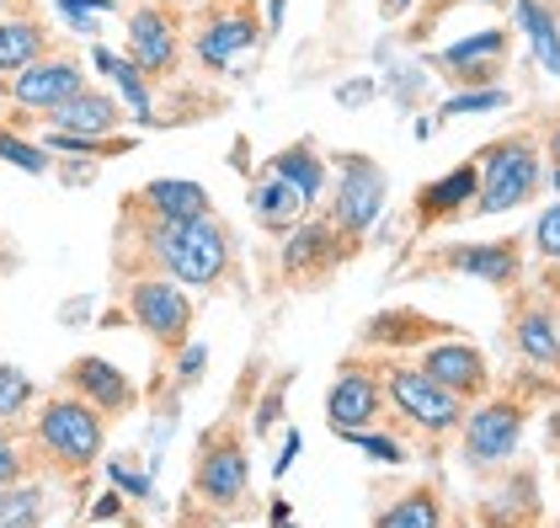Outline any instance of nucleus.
Wrapping results in <instances>:
<instances>
[{
	"instance_id": "ea45409f",
	"label": "nucleus",
	"mask_w": 560,
	"mask_h": 528,
	"mask_svg": "<svg viewBox=\"0 0 560 528\" xmlns=\"http://www.w3.org/2000/svg\"><path fill=\"white\" fill-rule=\"evenodd\" d=\"M545 155H550V161L560 166V113L550 118V133H545Z\"/></svg>"
},
{
	"instance_id": "20e7f679",
	"label": "nucleus",
	"mask_w": 560,
	"mask_h": 528,
	"mask_svg": "<svg viewBox=\"0 0 560 528\" xmlns=\"http://www.w3.org/2000/svg\"><path fill=\"white\" fill-rule=\"evenodd\" d=\"M480 187H475L470 214H508V209H523L539 181H545V161H539V144L534 133H508V139H491L480 155Z\"/></svg>"
},
{
	"instance_id": "b1692460",
	"label": "nucleus",
	"mask_w": 560,
	"mask_h": 528,
	"mask_svg": "<svg viewBox=\"0 0 560 528\" xmlns=\"http://www.w3.org/2000/svg\"><path fill=\"white\" fill-rule=\"evenodd\" d=\"M380 528H438L443 524V502H438V481H422V485H406L395 491L389 502H380L369 513Z\"/></svg>"
},
{
	"instance_id": "ddd939ff",
	"label": "nucleus",
	"mask_w": 560,
	"mask_h": 528,
	"mask_svg": "<svg viewBox=\"0 0 560 528\" xmlns=\"http://www.w3.org/2000/svg\"><path fill=\"white\" fill-rule=\"evenodd\" d=\"M59 390H75L81 400H91L107 422H113V416H129L133 406H139L133 379L118 368V363L96 357V352H81V357H70V363L59 368Z\"/></svg>"
},
{
	"instance_id": "dca6fc26",
	"label": "nucleus",
	"mask_w": 560,
	"mask_h": 528,
	"mask_svg": "<svg viewBox=\"0 0 560 528\" xmlns=\"http://www.w3.org/2000/svg\"><path fill=\"white\" fill-rule=\"evenodd\" d=\"M129 214H144V220H161V224H176V220H192V214H209V187L203 181H187V176H155L144 187H133L124 198Z\"/></svg>"
},
{
	"instance_id": "423d86ee",
	"label": "nucleus",
	"mask_w": 560,
	"mask_h": 528,
	"mask_svg": "<svg viewBox=\"0 0 560 528\" xmlns=\"http://www.w3.org/2000/svg\"><path fill=\"white\" fill-rule=\"evenodd\" d=\"M380 416H385V357L374 348H352L326 390V427L358 433V427H374Z\"/></svg>"
},
{
	"instance_id": "aec40b11",
	"label": "nucleus",
	"mask_w": 560,
	"mask_h": 528,
	"mask_svg": "<svg viewBox=\"0 0 560 528\" xmlns=\"http://www.w3.org/2000/svg\"><path fill=\"white\" fill-rule=\"evenodd\" d=\"M448 331H454V326H443V320H432V315H417V309H380V315L363 326L358 348L417 352L422 342H432V337H448Z\"/></svg>"
},
{
	"instance_id": "a19ab883",
	"label": "nucleus",
	"mask_w": 560,
	"mask_h": 528,
	"mask_svg": "<svg viewBox=\"0 0 560 528\" xmlns=\"http://www.w3.org/2000/svg\"><path fill=\"white\" fill-rule=\"evenodd\" d=\"M406 11H411V0H380V16H385V22H400Z\"/></svg>"
},
{
	"instance_id": "2eb2a0df",
	"label": "nucleus",
	"mask_w": 560,
	"mask_h": 528,
	"mask_svg": "<svg viewBox=\"0 0 560 528\" xmlns=\"http://www.w3.org/2000/svg\"><path fill=\"white\" fill-rule=\"evenodd\" d=\"M459 427H465V459L475 470L502 465L517 448V438H523V406L517 400H491V406L470 411Z\"/></svg>"
},
{
	"instance_id": "7c9ffc66",
	"label": "nucleus",
	"mask_w": 560,
	"mask_h": 528,
	"mask_svg": "<svg viewBox=\"0 0 560 528\" xmlns=\"http://www.w3.org/2000/svg\"><path fill=\"white\" fill-rule=\"evenodd\" d=\"M0 161H11L16 172H33V176L54 172V161H48V144H33V139H22V133L11 129V124H0Z\"/></svg>"
},
{
	"instance_id": "4c0bfd02",
	"label": "nucleus",
	"mask_w": 560,
	"mask_h": 528,
	"mask_svg": "<svg viewBox=\"0 0 560 528\" xmlns=\"http://www.w3.org/2000/svg\"><path fill=\"white\" fill-rule=\"evenodd\" d=\"M294 385V368L289 374H278V385L267 390V400H261V411H257V433H272V422H278V406H283V390Z\"/></svg>"
},
{
	"instance_id": "5701e85b",
	"label": "nucleus",
	"mask_w": 560,
	"mask_h": 528,
	"mask_svg": "<svg viewBox=\"0 0 560 528\" xmlns=\"http://www.w3.org/2000/svg\"><path fill=\"white\" fill-rule=\"evenodd\" d=\"M304 209H310V203L300 198V187L283 181L278 172H267L257 181V192H252V220H257L261 230H272V235H289V230L304 220Z\"/></svg>"
},
{
	"instance_id": "4be33fe9",
	"label": "nucleus",
	"mask_w": 560,
	"mask_h": 528,
	"mask_svg": "<svg viewBox=\"0 0 560 528\" xmlns=\"http://www.w3.org/2000/svg\"><path fill=\"white\" fill-rule=\"evenodd\" d=\"M91 64H96V70H102V75H107V81L118 86L124 107H129L133 118H139L144 129H150V124H155V96H150V75H144V70L133 64L129 54H113V48H91Z\"/></svg>"
},
{
	"instance_id": "c756f323",
	"label": "nucleus",
	"mask_w": 560,
	"mask_h": 528,
	"mask_svg": "<svg viewBox=\"0 0 560 528\" xmlns=\"http://www.w3.org/2000/svg\"><path fill=\"white\" fill-rule=\"evenodd\" d=\"M27 476H33V448L16 433V416H5L0 422V485L27 481Z\"/></svg>"
},
{
	"instance_id": "1a4fd4ad",
	"label": "nucleus",
	"mask_w": 560,
	"mask_h": 528,
	"mask_svg": "<svg viewBox=\"0 0 560 528\" xmlns=\"http://www.w3.org/2000/svg\"><path fill=\"white\" fill-rule=\"evenodd\" d=\"M261 38H267V22L257 16V0H209V11L198 16V33H192V59L209 75H224L230 59L252 54Z\"/></svg>"
},
{
	"instance_id": "f704fd0d",
	"label": "nucleus",
	"mask_w": 560,
	"mask_h": 528,
	"mask_svg": "<svg viewBox=\"0 0 560 528\" xmlns=\"http://www.w3.org/2000/svg\"><path fill=\"white\" fill-rule=\"evenodd\" d=\"M497 107H508V91L502 86H465L443 102L448 118H459V113H497Z\"/></svg>"
},
{
	"instance_id": "9b49d317",
	"label": "nucleus",
	"mask_w": 560,
	"mask_h": 528,
	"mask_svg": "<svg viewBox=\"0 0 560 528\" xmlns=\"http://www.w3.org/2000/svg\"><path fill=\"white\" fill-rule=\"evenodd\" d=\"M81 86H86V64H81L75 54H65V48H48L44 59L22 64V70L5 81V96H11L22 113H48V107H59L65 96H75Z\"/></svg>"
},
{
	"instance_id": "79ce46f5",
	"label": "nucleus",
	"mask_w": 560,
	"mask_h": 528,
	"mask_svg": "<svg viewBox=\"0 0 560 528\" xmlns=\"http://www.w3.org/2000/svg\"><path fill=\"white\" fill-rule=\"evenodd\" d=\"M5 11H27V5H22V0H0V16H5Z\"/></svg>"
},
{
	"instance_id": "4468645a",
	"label": "nucleus",
	"mask_w": 560,
	"mask_h": 528,
	"mask_svg": "<svg viewBox=\"0 0 560 528\" xmlns=\"http://www.w3.org/2000/svg\"><path fill=\"white\" fill-rule=\"evenodd\" d=\"M508 48H513V33L508 27H491V33H475L465 44L443 48L432 64H438V75L443 81H454V86H497V75H502V64H508Z\"/></svg>"
},
{
	"instance_id": "6e6552de",
	"label": "nucleus",
	"mask_w": 560,
	"mask_h": 528,
	"mask_svg": "<svg viewBox=\"0 0 560 528\" xmlns=\"http://www.w3.org/2000/svg\"><path fill=\"white\" fill-rule=\"evenodd\" d=\"M331 166H337V187H331V220L342 224L352 240H363L374 220L385 214V192H389V176L374 155L363 150H331Z\"/></svg>"
},
{
	"instance_id": "72a5a7b5",
	"label": "nucleus",
	"mask_w": 560,
	"mask_h": 528,
	"mask_svg": "<svg viewBox=\"0 0 560 528\" xmlns=\"http://www.w3.org/2000/svg\"><path fill=\"white\" fill-rule=\"evenodd\" d=\"M342 443H352V448H363L369 459H380V465H406L411 454H406V443L389 438V433H374V427H358V433H337Z\"/></svg>"
},
{
	"instance_id": "473e14b6",
	"label": "nucleus",
	"mask_w": 560,
	"mask_h": 528,
	"mask_svg": "<svg viewBox=\"0 0 560 528\" xmlns=\"http://www.w3.org/2000/svg\"><path fill=\"white\" fill-rule=\"evenodd\" d=\"M534 251H539V262L550 267V289L560 294V203H550L539 224H534Z\"/></svg>"
},
{
	"instance_id": "f03ea898",
	"label": "nucleus",
	"mask_w": 560,
	"mask_h": 528,
	"mask_svg": "<svg viewBox=\"0 0 560 528\" xmlns=\"http://www.w3.org/2000/svg\"><path fill=\"white\" fill-rule=\"evenodd\" d=\"M192 502H203L209 518H230L246 507L252 496V454H246V433L235 416H219L203 427L198 454H192Z\"/></svg>"
},
{
	"instance_id": "a878e982",
	"label": "nucleus",
	"mask_w": 560,
	"mask_h": 528,
	"mask_svg": "<svg viewBox=\"0 0 560 528\" xmlns=\"http://www.w3.org/2000/svg\"><path fill=\"white\" fill-rule=\"evenodd\" d=\"M513 337H517V352H523L528 363L560 368V331H556V320H550V309L545 305H517Z\"/></svg>"
},
{
	"instance_id": "c9c22d12",
	"label": "nucleus",
	"mask_w": 560,
	"mask_h": 528,
	"mask_svg": "<svg viewBox=\"0 0 560 528\" xmlns=\"http://www.w3.org/2000/svg\"><path fill=\"white\" fill-rule=\"evenodd\" d=\"M203 368H209V348L187 342V348H182V368H176V385H182V390H187V385H198V379H203Z\"/></svg>"
},
{
	"instance_id": "37998d69",
	"label": "nucleus",
	"mask_w": 560,
	"mask_h": 528,
	"mask_svg": "<svg viewBox=\"0 0 560 528\" xmlns=\"http://www.w3.org/2000/svg\"><path fill=\"white\" fill-rule=\"evenodd\" d=\"M480 5H502V0H480Z\"/></svg>"
},
{
	"instance_id": "7ed1b4c3",
	"label": "nucleus",
	"mask_w": 560,
	"mask_h": 528,
	"mask_svg": "<svg viewBox=\"0 0 560 528\" xmlns=\"http://www.w3.org/2000/svg\"><path fill=\"white\" fill-rule=\"evenodd\" d=\"M385 411H395V422H400L406 433H417V438H428V443H443L459 433V422H465L470 406L454 396V390H443L432 374H422L417 363L385 357Z\"/></svg>"
},
{
	"instance_id": "9d476101",
	"label": "nucleus",
	"mask_w": 560,
	"mask_h": 528,
	"mask_svg": "<svg viewBox=\"0 0 560 528\" xmlns=\"http://www.w3.org/2000/svg\"><path fill=\"white\" fill-rule=\"evenodd\" d=\"M182 5L176 0H144L129 11V59L150 81H172L182 70Z\"/></svg>"
},
{
	"instance_id": "393cba45",
	"label": "nucleus",
	"mask_w": 560,
	"mask_h": 528,
	"mask_svg": "<svg viewBox=\"0 0 560 528\" xmlns=\"http://www.w3.org/2000/svg\"><path fill=\"white\" fill-rule=\"evenodd\" d=\"M267 172H278L283 181H294L304 203H315V198L326 192V155L315 150V139H294V144H283V150L272 155V166H267Z\"/></svg>"
},
{
	"instance_id": "412c9836",
	"label": "nucleus",
	"mask_w": 560,
	"mask_h": 528,
	"mask_svg": "<svg viewBox=\"0 0 560 528\" xmlns=\"http://www.w3.org/2000/svg\"><path fill=\"white\" fill-rule=\"evenodd\" d=\"M48 48H59V38L38 22V11H5L0 16V75H16L22 64L44 59Z\"/></svg>"
},
{
	"instance_id": "2f4dec72",
	"label": "nucleus",
	"mask_w": 560,
	"mask_h": 528,
	"mask_svg": "<svg viewBox=\"0 0 560 528\" xmlns=\"http://www.w3.org/2000/svg\"><path fill=\"white\" fill-rule=\"evenodd\" d=\"M33 400H38V385H33L16 363H0V422H5V416H22Z\"/></svg>"
},
{
	"instance_id": "f8f14e48",
	"label": "nucleus",
	"mask_w": 560,
	"mask_h": 528,
	"mask_svg": "<svg viewBox=\"0 0 560 528\" xmlns=\"http://www.w3.org/2000/svg\"><path fill=\"white\" fill-rule=\"evenodd\" d=\"M417 368L422 374H432L443 390H454V396L465 400H480L486 396V385H491V368H486V352L475 348V342H465V337H432V342H422L417 348Z\"/></svg>"
},
{
	"instance_id": "cd10ccee",
	"label": "nucleus",
	"mask_w": 560,
	"mask_h": 528,
	"mask_svg": "<svg viewBox=\"0 0 560 528\" xmlns=\"http://www.w3.org/2000/svg\"><path fill=\"white\" fill-rule=\"evenodd\" d=\"M44 513H48V496H44V485L33 481H11V485H0V524L5 528H22V524H44Z\"/></svg>"
},
{
	"instance_id": "bb28decb",
	"label": "nucleus",
	"mask_w": 560,
	"mask_h": 528,
	"mask_svg": "<svg viewBox=\"0 0 560 528\" xmlns=\"http://www.w3.org/2000/svg\"><path fill=\"white\" fill-rule=\"evenodd\" d=\"M517 27L528 33L534 59L550 75H560V22H556V11H550V0H517Z\"/></svg>"
},
{
	"instance_id": "e433bc0d",
	"label": "nucleus",
	"mask_w": 560,
	"mask_h": 528,
	"mask_svg": "<svg viewBox=\"0 0 560 528\" xmlns=\"http://www.w3.org/2000/svg\"><path fill=\"white\" fill-rule=\"evenodd\" d=\"M59 11H65L81 33H96V16H91V11H113V0H59Z\"/></svg>"
},
{
	"instance_id": "c85d7f7f",
	"label": "nucleus",
	"mask_w": 560,
	"mask_h": 528,
	"mask_svg": "<svg viewBox=\"0 0 560 528\" xmlns=\"http://www.w3.org/2000/svg\"><path fill=\"white\" fill-rule=\"evenodd\" d=\"M44 144L48 150H70V155H96V161H107V155H129L133 150L129 133H70V129H48Z\"/></svg>"
},
{
	"instance_id": "6ab92c4d",
	"label": "nucleus",
	"mask_w": 560,
	"mask_h": 528,
	"mask_svg": "<svg viewBox=\"0 0 560 528\" xmlns=\"http://www.w3.org/2000/svg\"><path fill=\"white\" fill-rule=\"evenodd\" d=\"M475 187H480V166H475V161L454 166V172H443L438 181H428V187H417V203H411V224H417V230H432V224L459 220V214L470 209Z\"/></svg>"
},
{
	"instance_id": "a211bd4d",
	"label": "nucleus",
	"mask_w": 560,
	"mask_h": 528,
	"mask_svg": "<svg viewBox=\"0 0 560 528\" xmlns=\"http://www.w3.org/2000/svg\"><path fill=\"white\" fill-rule=\"evenodd\" d=\"M44 118H48V129H70V133H124L129 107L113 91H96L86 81L75 96H65L59 107H48Z\"/></svg>"
},
{
	"instance_id": "0eeeda50",
	"label": "nucleus",
	"mask_w": 560,
	"mask_h": 528,
	"mask_svg": "<svg viewBox=\"0 0 560 528\" xmlns=\"http://www.w3.org/2000/svg\"><path fill=\"white\" fill-rule=\"evenodd\" d=\"M358 251H363V240H352L331 214H304L283 240V278L300 283V289H315L331 272H342Z\"/></svg>"
},
{
	"instance_id": "39448f33",
	"label": "nucleus",
	"mask_w": 560,
	"mask_h": 528,
	"mask_svg": "<svg viewBox=\"0 0 560 528\" xmlns=\"http://www.w3.org/2000/svg\"><path fill=\"white\" fill-rule=\"evenodd\" d=\"M124 315L129 326H139L161 357H176V352L192 342V300L182 294L172 272H139L124 283Z\"/></svg>"
},
{
	"instance_id": "f3484780",
	"label": "nucleus",
	"mask_w": 560,
	"mask_h": 528,
	"mask_svg": "<svg viewBox=\"0 0 560 528\" xmlns=\"http://www.w3.org/2000/svg\"><path fill=\"white\" fill-rule=\"evenodd\" d=\"M428 267H448V272H470L491 289H513L523 278V251L517 240H486V246H443Z\"/></svg>"
},
{
	"instance_id": "58836bf2",
	"label": "nucleus",
	"mask_w": 560,
	"mask_h": 528,
	"mask_svg": "<svg viewBox=\"0 0 560 528\" xmlns=\"http://www.w3.org/2000/svg\"><path fill=\"white\" fill-rule=\"evenodd\" d=\"M91 518H96V524H102V518H124V502H118V496H107V502H96V507H91Z\"/></svg>"
},
{
	"instance_id": "f257e3e1",
	"label": "nucleus",
	"mask_w": 560,
	"mask_h": 528,
	"mask_svg": "<svg viewBox=\"0 0 560 528\" xmlns=\"http://www.w3.org/2000/svg\"><path fill=\"white\" fill-rule=\"evenodd\" d=\"M102 443H107V416L75 390H54L38 406L33 433H27L33 470L59 476V481H86L96 470V459H102Z\"/></svg>"
}]
</instances>
